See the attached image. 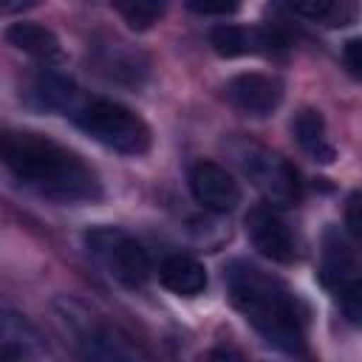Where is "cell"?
Instances as JSON below:
<instances>
[{
    "mask_svg": "<svg viewBox=\"0 0 362 362\" xmlns=\"http://www.w3.org/2000/svg\"><path fill=\"white\" fill-rule=\"evenodd\" d=\"M187 8L201 17H229L240 8V0H187Z\"/></svg>",
    "mask_w": 362,
    "mask_h": 362,
    "instance_id": "cell-20",
    "label": "cell"
},
{
    "mask_svg": "<svg viewBox=\"0 0 362 362\" xmlns=\"http://www.w3.org/2000/svg\"><path fill=\"white\" fill-rule=\"evenodd\" d=\"M76 96H79L76 85L57 71H40L25 88L28 105L48 113H68V110L76 113Z\"/></svg>",
    "mask_w": 362,
    "mask_h": 362,
    "instance_id": "cell-11",
    "label": "cell"
},
{
    "mask_svg": "<svg viewBox=\"0 0 362 362\" xmlns=\"http://www.w3.org/2000/svg\"><path fill=\"white\" fill-rule=\"evenodd\" d=\"M229 153L235 158V164L240 167V173L255 184V189L280 209L297 206L303 187L297 178V170L274 150L257 144V141H235L229 144Z\"/></svg>",
    "mask_w": 362,
    "mask_h": 362,
    "instance_id": "cell-4",
    "label": "cell"
},
{
    "mask_svg": "<svg viewBox=\"0 0 362 362\" xmlns=\"http://www.w3.org/2000/svg\"><path fill=\"white\" fill-rule=\"evenodd\" d=\"M226 99L235 110L252 119L272 116L283 102V82L272 74H238L226 82Z\"/></svg>",
    "mask_w": 362,
    "mask_h": 362,
    "instance_id": "cell-8",
    "label": "cell"
},
{
    "mask_svg": "<svg viewBox=\"0 0 362 362\" xmlns=\"http://www.w3.org/2000/svg\"><path fill=\"white\" fill-rule=\"evenodd\" d=\"M345 226L362 243V192H351L345 201Z\"/></svg>",
    "mask_w": 362,
    "mask_h": 362,
    "instance_id": "cell-21",
    "label": "cell"
},
{
    "mask_svg": "<svg viewBox=\"0 0 362 362\" xmlns=\"http://www.w3.org/2000/svg\"><path fill=\"white\" fill-rule=\"evenodd\" d=\"M110 6H116L124 23L136 31L153 28L167 11V0H110Z\"/></svg>",
    "mask_w": 362,
    "mask_h": 362,
    "instance_id": "cell-17",
    "label": "cell"
},
{
    "mask_svg": "<svg viewBox=\"0 0 362 362\" xmlns=\"http://www.w3.org/2000/svg\"><path fill=\"white\" fill-rule=\"evenodd\" d=\"M6 42L28 57H37L42 62H59L62 59V45H59V37L45 28V25H37V23H11L6 28Z\"/></svg>",
    "mask_w": 362,
    "mask_h": 362,
    "instance_id": "cell-14",
    "label": "cell"
},
{
    "mask_svg": "<svg viewBox=\"0 0 362 362\" xmlns=\"http://www.w3.org/2000/svg\"><path fill=\"white\" fill-rule=\"evenodd\" d=\"M294 14L305 17V20H320L328 25H348V20L354 17V11H345L342 6L351 0H283Z\"/></svg>",
    "mask_w": 362,
    "mask_h": 362,
    "instance_id": "cell-16",
    "label": "cell"
},
{
    "mask_svg": "<svg viewBox=\"0 0 362 362\" xmlns=\"http://www.w3.org/2000/svg\"><path fill=\"white\" fill-rule=\"evenodd\" d=\"M57 320L65 328V334L74 339V345L79 348L82 356L90 359H119V356H133L136 351L127 348V342L105 322L99 320L85 303L79 300H68L59 297L54 303Z\"/></svg>",
    "mask_w": 362,
    "mask_h": 362,
    "instance_id": "cell-6",
    "label": "cell"
},
{
    "mask_svg": "<svg viewBox=\"0 0 362 362\" xmlns=\"http://www.w3.org/2000/svg\"><path fill=\"white\" fill-rule=\"evenodd\" d=\"M158 280L178 297H195L206 288V269L189 255H170L158 266Z\"/></svg>",
    "mask_w": 362,
    "mask_h": 362,
    "instance_id": "cell-15",
    "label": "cell"
},
{
    "mask_svg": "<svg viewBox=\"0 0 362 362\" xmlns=\"http://www.w3.org/2000/svg\"><path fill=\"white\" fill-rule=\"evenodd\" d=\"M189 192L192 198L209 209V212H232L240 204V184L235 175L215 164V161H198L189 170Z\"/></svg>",
    "mask_w": 362,
    "mask_h": 362,
    "instance_id": "cell-10",
    "label": "cell"
},
{
    "mask_svg": "<svg viewBox=\"0 0 362 362\" xmlns=\"http://www.w3.org/2000/svg\"><path fill=\"white\" fill-rule=\"evenodd\" d=\"M37 0H6L3 3V8L8 11V14H14V11H23V8H31Z\"/></svg>",
    "mask_w": 362,
    "mask_h": 362,
    "instance_id": "cell-23",
    "label": "cell"
},
{
    "mask_svg": "<svg viewBox=\"0 0 362 362\" xmlns=\"http://www.w3.org/2000/svg\"><path fill=\"white\" fill-rule=\"evenodd\" d=\"M209 45L218 57H257L274 54L288 45L286 34L272 25H215L209 31Z\"/></svg>",
    "mask_w": 362,
    "mask_h": 362,
    "instance_id": "cell-7",
    "label": "cell"
},
{
    "mask_svg": "<svg viewBox=\"0 0 362 362\" xmlns=\"http://www.w3.org/2000/svg\"><path fill=\"white\" fill-rule=\"evenodd\" d=\"M342 62H345V71L351 76L362 79V34L359 37H351L342 45Z\"/></svg>",
    "mask_w": 362,
    "mask_h": 362,
    "instance_id": "cell-22",
    "label": "cell"
},
{
    "mask_svg": "<svg viewBox=\"0 0 362 362\" xmlns=\"http://www.w3.org/2000/svg\"><path fill=\"white\" fill-rule=\"evenodd\" d=\"M85 243L102 269L124 288H141L147 283L150 257L130 232L119 226H93L85 232Z\"/></svg>",
    "mask_w": 362,
    "mask_h": 362,
    "instance_id": "cell-5",
    "label": "cell"
},
{
    "mask_svg": "<svg viewBox=\"0 0 362 362\" xmlns=\"http://www.w3.org/2000/svg\"><path fill=\"white\" fill-rule=\"evenodd\" d=\"M351 266H354V257H351L345 240L334 229H328V235H325V252H322V272H325L322 277H325V283L345 280L348 272H351Z\"/></svg>",
    "mask_w": 362,
    "mask_h": 362,
    "instance_id": "cell-18",
    "label": "cell"
},
{
    "mask_svg": "<svg viewBox=\"0 0 362 362\" xmlns=\"http://www.w3.org/2000/svg\"><path fill=\"white\" fill-rule=\"evenodd\" d=\"M74 122L82 133H88L102 147L122 153V156H141L150 150V127L141 116H136L130 107L110 102V99H93L82 107H76Z\"/></svg>",
    "mask_w": 362,
    "mask_h": 362,
    "instance_id": "cell-3",
    "label": "cell"
},
{
    "mask_svg": "<svg viewBox=\"0 0 362 362\" xmlns=\"http://www.w3.org/2000/svg\"><path fill=\"white\" fill-rule=\"evenodd\" d=\"M232 305L277 351H305V308L294 291L249 260H232L223 272Z\"/></svg>",
    "mask_w": 362,
    "mask_h": 362,
    "instance_id": "cell-2",
    "label": "cell"
},
{
    "mask_svg": "<svg viewBox=\"0 0 362 362\" xmlns=\"http://www.w3.org/2000/svg\"><path fill=\"white\" fill-rule=\"evenodd\" d=\"M291 130H294V139L300 144V150L317 161V164H331L337 158V150L328 139V130H325V119L320 110L314 107H303L294 122H291Z\"/></svg>",
    "mask_w": 362,
    "mask_h": 362,
    "instance_id": "cell-13",
    "label": "cell"
},
{
    "mask_svg": "<svg viewBox=\"0 0 362 362\" xmlns=\"http://www.w3.org/2000/svg\"><path fill=\"white\" fill-rule=\"evenodd\" d=\"M334 291L345 320L354 325H362V277H345L334 283Z\"/></svg>",
    "mask_w": 362,
    "mask_h": 362,
    "instance_id": "cell-19",
    "label": "cell"
},
{
    "mask_svg": "<svg viewBox=\"0 0 362 362\" xmlns=\"http://www.w3.org/2000/svg\"><path fill=\"white\" fill-rule=\"evenodd\" d=\"M93 65L107 82H119V85H141V79L147 76L144 57L139 51H130L124 42L99 45Z\"/></svg>",
    "mask_w": 362,
    "mask_h": 362,
    "instance_id": "cell-12",
    "label": "cell"
},
{
    "mask_svg": "<svg viewBox=\"0 0 362 362\" xmlns=\"http://www.w3.org/2000/svg\"><path fill=\"white\" fill-rule=\"evenodd\" d=\"M3 164L23 187L48 201L85 204L102 198V181L96 170L82 156L48 136L8 130L3 136Z\"/></svg>",
    "mask_w": 362,
    "mask_h": 362,
    "instance_id": "cell-1",
    "label": "cell"
},
{
    "mask_svg": "<svg viewBox=\"0 0 362 362\" xmlns=\"http://www.w3.org/2000/svg\"><path fill=\"white\" fill-rule=\"evenodd\" d=\"M246 235L252 240V246L274 260V263H291L297 260V240L288 229V223L269 206H255L246 215Z\"/></svg>",
    "mask_w": 362,
    "mask_h": 362,
    "instance_id": "cell-9",
    "label": "cell"
}]
</instances>
